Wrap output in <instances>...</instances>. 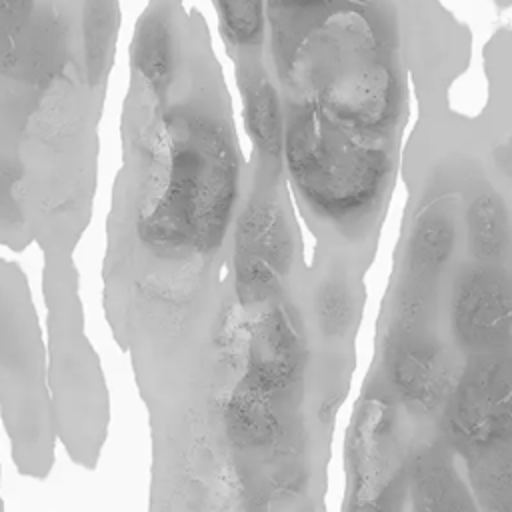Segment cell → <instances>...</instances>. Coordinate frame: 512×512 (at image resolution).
<instances>
[{"mask_svg":"<svg viewBox=\"0 0 512 512\" xmlns=\"http://www.w3.org/2000/svg\"><path fill=\"white\" fill-rule=\"evenodd\" d=\"M312 272L282 170L248 164L232 230L106 242L102 308L150 434L146 512H314Z\"/></svg>","mask_w":512,"mask_h":512,"instance_id":"obj_1","label":"cell"},{"mask_svg":"<svg viewBox=\"0 0 512 512\" xmlns=\"http://www.w3.org/2000/svg\"><path fill=\"white\" fill-rule=\"evenodd\" d=\"M250 154L262 160H284V110L282 98L266 66L236 70Z\"/></svg>","mask_w":512,"mask_h":512,"instance_id":"obj_4","label":"cell"},{"mask_svg":"<svg viewBox=\"0 0 512 512\" xmlns=\"http://www.w3.org/2000/svg\"><path fill=\"white\" fill-rule=\"evenodd\" d=\"M220 36L236 70L264 64V0H212Z\"/></svg>","mask_w":512,"mask_h":512,"instance_id":"obj_5","label":"cell"},{"mask_svg":"<svg viewBox=\"0 0 512 512\" xmlns=\"http://www.w3.org/2000/svg\"><path fill=\"white\" fill-rule=\"evenodd\" d=\"M468 244L478 262L502 260L510 246V224L504 204L494 194H480L468 208Z\"/></svg>","mask_w":512,"mask_h":512,"instance_id":"obj_6","label":"cell"},{"mask_svg":"<svg viewBox=\"0 0 512 512\" xmlns=\"http://www.w3.org/2000/svg\"><path fill=\"white\" fill-rule=\"evenodd\" d=\"M454 332L474 350L504 348L512 338V282L484 264L466 270L454 288Z\"/></svg>","mask_w":512,"mask_h":512,"instance_id":"obj_3","label":"cell"},{"mask_svg":"<svg viewBox=\"0 0 512 512\" xmlns=\"http://www.w3.org/2000/svg\"><path fill=\"white\" fill-rule=\"evenodd\" d=\"M120 0H0V210L90 198Z\"/></svg>","mask_w":512,"mask_h":512,"instance_id":"obj_2","label":"cell"},{"mask_svg":"<svg viewBox=\"0 0 512 512\" xmlns=\"http://www.w3.org/2000/svg\"><path fill=\"white\" fill-rule=\"evenodd\" d=\"M452 242V222L438 212L424 214L418 220L408 246V268L412 280H432L448 260Z\"/></svg>","mask_w":512,"mask_h":512,"instance_id":"obj_7","label":"cell"}]
</instances>
